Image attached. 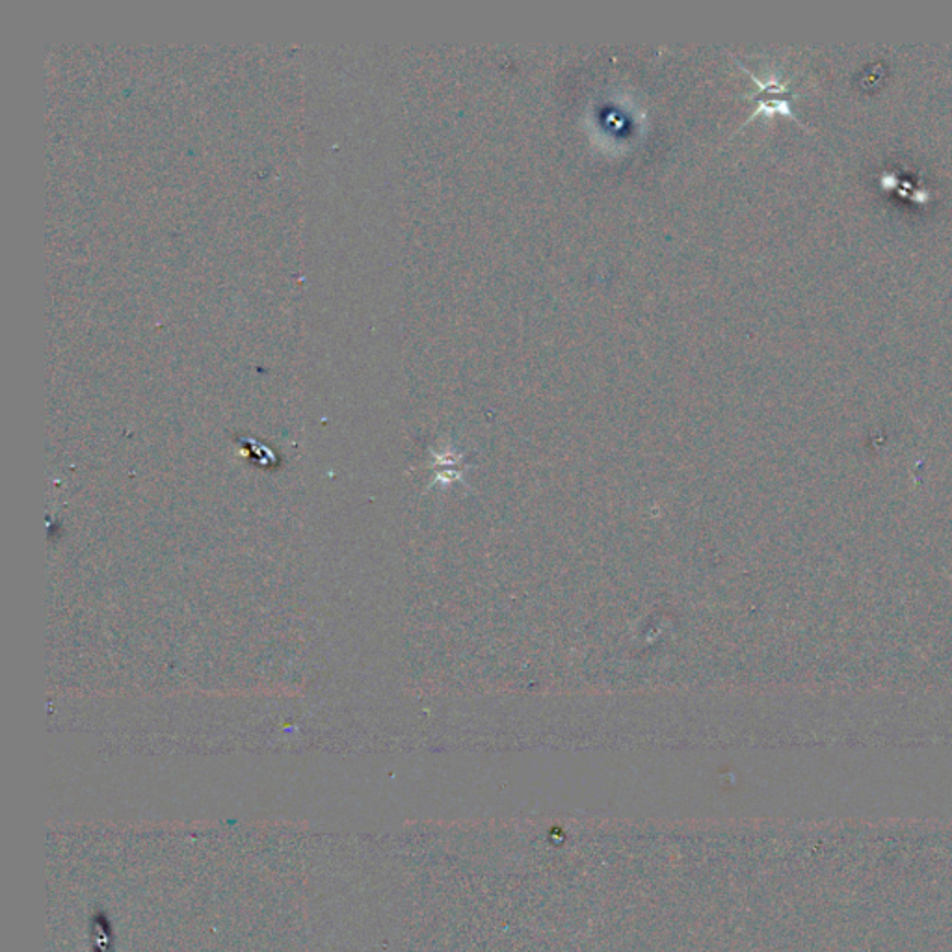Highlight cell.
<instances>
[{
    "label": "cell",
    "instance_id": "1",
    "mask_svg": "<svg viewBox=\"0 0 952 952\" xmlns=\"http://www.w3.org/2000/svg\"><path fill=\"white\" fill-rule=\"evenodd\" d=\"M731 57H733V54H731ZM735 58V64L741 65L742 70L749 73L750 78H752V81L757 84V88H759V91L754 94V96H752V94H750V96H744L746 99H750V101L757 102V109L750 114L746 123L754 122L755 118L759 114H783L787 115V118H791L793 122H799L796 115H794L793 109H791V96H793V94L789 91V83H783V81H780L778 77H770L768 81H763V78L755 75L754 71L749 70L746 65L742 64L739 58ZM746 123H744V125H746ZM744 125H742V127H744Z\"/></svg>",
    "mask_w": 952,
    "mask_h": 952
}]
</instances>
